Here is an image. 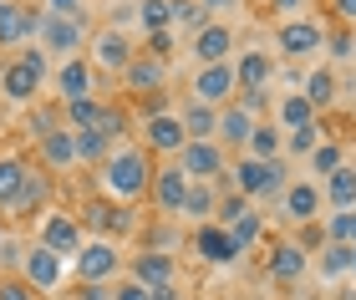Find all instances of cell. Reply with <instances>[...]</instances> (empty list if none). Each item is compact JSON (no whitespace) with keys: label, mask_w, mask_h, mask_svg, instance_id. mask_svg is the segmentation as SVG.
I'll list each match as a JSON object with an SVG mask.
<instances>
[{"label":"cell","mask_w":356,"mask_h":300,"mask_svg":"<svg viewBox=\"0 0 356 300\" xmlns=\"http://www.w3.org/2000/svg\"><path fill=\"white\" fill-rule=\"evenodd\" d=\"M97 183H102L107 199L138 203L143 194H148V183H153V168H148V153H143V143H112L107 163L97 168Z\"/></svg>","instance_id":"obj_1"},{"label":"cell","mask_w":356,"mask_h":300,"mask_svg":"<svg viewBox=\"0 0 356 300\" xmlns=\"http://www.w3.org/2000/svg\"><path fill=\"white\" fill-rule=\"evenodd\" d=\"M46 82H51V56H46L41 46L15 51L6 61V72H0V92H6V102H15V107H31Z\"/></svg>","instance_id":"obj_2"},{"label":"cell","mask_w":356,"mask_h":300,"mask_svg":"<svg viewBox=\"0 0 356 300\" xmlns=\"http://www.w3.org/2000/svg\"><path fill=\"white\" fill-rule=\"evenodd\" d=\"M229 183H234V194H245V199H280L290 188V173H285L280 158H275V163L239 158V163H229Z\"/></svg>","instance_id":"obj_3"},{"label":"cell","mask_w":356,"mask_h":300,"mask_svg":"<svg viewBox=\"0 0 356 300\" xmlns=\"http://www.w3.org/2000/svg\"><path fill=\"white\" fill-rule=\"evenodd\" d=\"M87 15H46L41 10V26H36V46L46 56H82V46H87Z\"/></svg>","instance_id":"obj_4"},{"label":"cell","mask_w":356,"mask_h":300,"mask_svg":"<svg viewBox=\"0 0 356 300\" xmlns=\"http://www.w3.org/2000/svg\"><path fill=\"white\" fill-rule=\"evenodd\" d=\"M36 244H46L51 255H61V260H76V249L87 244V234H82V224H76V214H67V209H41L36 214Z\"/></svg>","instance_id":"obj_5"},{"label":"cell","mask_w":356,"mask_h":300,"mask_svg":"<svg viewBox=\"0 0 356 300\" xmlns=\"http://www.w3.org/2000/svg\"><path fill=\"white\" fill-rule=\"evenodd\" d=\"M72 270L82 285H112V280L122 275V255H118V240H87L76 249Z\"/></svg>","instance_id":"obj_6"},{"label":"cell","mask_w":356,"mask_h":300,"mask_svg":"<svg viewBox=\"0 0 356 300\" xmlns=\"http://www.w3.org/2000/svg\"><path fill=\"white\" fill-rule=\"evenodd\" d=\"M275 46H280L285 61H311L321 46H326V21H316V15L280 21V26H275Z\"/></svg>","instance_id":"obj_7"},{"label":"cell","mask_w":356,"mask_h":300,"mask_svg":"<svg viewBox=\"0 0 356 300\" xmlns=\"http://www.w3.org/2000/svg\"><path fill=\"white\" fill-rule=\"evenodd\" d=\"M15 275H21L36 295H56V290H61V280H67V260L51 255L46 244H26L21 270H15Z\"/></svg>","instance_id":"obj_8"},{"label":"cell","mask_w":356,"mask_h":300,"mask_svg":"<svg viewBox=\"0 0 356 300\" xmlns=\"http://www.w3.org/2000/svg\"><path fill=\"white\" fill-rule=\"evenodd\" d=\"M36 26H41V6L6 0V6H0V51H26V46H36Z\"/></svg>","instance_id":"obj_9"},{"label":"cell","mask_w":356,"mask_h":300,"mask_svg":"<svg viewBox=\"0 0 356 300\" xmlns=\"http://www.w3.org/2000/svg\"><path fill=\"white\" fill-rule=\"evenodd\" d=\"M51 97L56 107H67V102H82V97H97V72H92V61L87 56H67L61 67L51 72Z\"/></svg>","instance_id":"obj_10"},{"label":"cell","mask_w":356,"mask_h":300,"mask_svg":"<svg viewBox=\"0 0 356 300\" xmlns=\"http://www.w3.org/2000/svg\"><path fill=\"white\" fill-rule=\"evenodd\" d=\"M178 168H184L188 183H219L224 168H229V153H224L214 138H204V143H184V153H178Z\"/></svg>","instance_id":"obj_11"},{"label":"cell","mask_w":356,"mask_h":300,"mask_svg":"<svg viewBox=\"0 0 356 300\" xmlns=\"http://www.w3.org/2000/svg\"><path fill=\"white\" fill-rule=\"evenodd\" d=\"M133 56H138V46L127 41V31H112V26L97 31V36H92V51H87L92 72H107V76H122Z\"/></svg>","instance_id":"obj_12"},{"label":"cell","mask_w":356,"mask_h":300,"mask_svg":"<svg viewBox=\"0 0 356 300\" xmlns=\"http://www.w3.org/2000/svg\"><path fill=\"white\" fill-rule=\"evenodd\" d=\"M188 87H193V102H204V107H229V102H234V92H239V82H234V61L199 67Z\"/></svg>","instance_id":"obj_13"},{"label":"cell","mask_w":356,"mask_h":300,"mask_svg":"<svg viewBox=\"0 0 356 300\" xmlns=\"http://www.w3.org/2000/svg\"><path fill=\"white\" fill-rule=\"evenodd\" d=\"M46 203H51V173L26 163V178H21V188H15V199L6 203V209H0V219H26V214H41Z\"/></svg>","instance_id":"obj_14"},{"label":"cell","mask_w":356,"mask_h":300,"mask_svg":"<svg viewBox=\"0 0 356 300\" xmlns=\"http://www.w3.org/2000/svg\"><path fill=\"white\" fill-rule=\"evenodd\" d=\"M127 280H138L143 290H158V285H178V260L163 255V249H138L127 260Z\"/></svg>","instance_id":"obj_15"},{"label":"cell","mask_w":356,"mask_h":300,"mask_svg":"<svg viewBox=\"0 0 356 300\" xmlns=\"http://www.w3.org/2000/svg\"><path fill=\"white\" fill-rule=\"evenodd\" d=\"M138 133H143V153H184V143H188L178 112H153V117H143Z\"/></svg>","instance_id":"obj_16"},{"label":"cell","mask_w":356,"mask_h":300,"mask_svg":"<svg viewBox=\"0 0 356 300\" xmlns=\"http://www.w3.org/2000/svg\"><path fill=\"white\" fill-rule=\"evenodd\" d=\"M188 56L199 67H214V61H234V26L229 21H209L199 36L188 41Z\"/></svg>","instance_id":"obj_17"},{"label":"cell","mask_w":356,"mask_h":300,"mask_svg":"<svg viewBox=\"0 0 356 300\" xmlns=\"http://www.w3.org/2000/svg\"><path fill=\"white\" fill-rule=\"evenodd\" d=\"M305 270H311V255L300 249V240L270 244V255H265V280H275V285H296Z\"/></svg>","instance_id":"obj_18"},{"label":"cell","mask_w":356,"mask_h":300,"mask_svg":"<svg viewBox=\"0 0 356 300\" xmlns=\"http://www.w3.org/2000/svg\"><path fill=\"white\" fill-rule=\"evenodd\" d=\"M280 209H285L290 224H316L321 209H326V194H321L311 178H296V183H290L285 194H280Z\"/></svg>","instance_id":"obj_19"},{"label":"cell","mask_w":356,"mask_h":300,"mask_svg":"<svg viewBox=\"0 0 356 300\" xmlns=\"http://www.w3.org/2000/svg\"><path fill=\"white\" fill-rule=\"evenodd\" d=\"M193 255L199 260H209V265H239L245 255L234 249V240H229V229H219V224H193Z\"/></svg>","instance_id":"obj_20"},{"label":"cell","mask_w":356,"mask_h":300,"mask_svg":"<svg viewBox=\"0 0 356 300\" xmlns=\"http://www.w3.org/2000/svg\"><path fill=\"white\" fill-rule=\"evenodd\" d=\"M122 87L138 92V97H153V92H163V87H168V61L138 51L133 61H127V72H122Z\"/></svg>","instance_id":"obj_21"},{"label":"cell","mask_w":356,"mask_h":300,"mask_svg":"<svg viewBox=\"0 0 356 300\" xmlns=\"http://www.w3.org/2000/svg\"><path fill=\"white\" fill-rule=\"evenodd\" d=\"M148 194H153V203H158V209H163L168 219H178V209H184V194H188L184 168H178V163H168V168H153Z\"/></svg>","instance_id":"obj_22"},{"label":"cell","mask_w":356,"mask_h":300,"mask_svg":"<svg viewBox=\"0 0 356 300\" xmlns=\"http://www.w3.org/2000/svg\"><path fill=\"white\" fill-rule=\"evenodd\" d=\"M270 76H275V56L260 51V46H250V51L234 56V82H239V92H265Z\"/></svg>","instance_id":"obj_23"},{"label":"cell","mask_w":356,"mask_h":300,"mask_svg":"<svg viewBox=\"0 0 356 300\" xmlns=\"http://www.w3.org/2000/svg\"><path fill=\"white\" fill-rule=\"evenodd\" d=\"M36 153H41V168H46V173H72V168H82V163H76V138H72V128H56L51 138H41Z\"/></svg>","instance_id":"obj_24"},{"label":"cell","mask_w":356,"mask_h":300,"mask_svg":"<svg viewBox=\"0 0 356 300\" xmlns=\"http://www.w3.org/2000/svg\"><path fill=\"white\" fill-rule=\"evenodd\" d=\"M250 133H254V117L250 112H239V107H219V128H214V143L229 153V148H245L250 143Z\"/></svg>","instance_id":"obj_25"},{"label":"cell","mask_w":356,"mask_h":300,"mask_svg":"<svg viewBox=\"0 0 356 300\" xmlns=\"http://www.w3.org/2000/svg\"><path fill=\"white\" fill-rule=\"evenodd\" d=\"M214 209H219V183H188L178 219H188V224H214Z\"/></svg>","instance_id":"obj_26"},{"label":"cell","mask_w":356,"mask_h":300,"mask_svg":"<svg viewBox=\"0 0 356 300\" xmlns=\"http://www.w3.org/2000/svg\"><path fill=\"white\" fill-rule=\"evenodd\" d=\"M300 97L311 102V112L321 117L336 102V72L331 67H311V72H305V82H300Z\"/></svg>","instance_id":"obj_27"},{"label":"cell","mask_w":356,"mask_h":300,"mask_svg":"<svg viewBox=\"0 0 356 300\" xmlns=\"http://www.w3.org/2000/svg\"><path fill=\"white\" fill-rule=\"evenodd\" d=\"M280 153H285V128H275V122H254V133H250V143H245V158L275 163Z\"/></svg>","instance_id":"obj_28"},{"label":"cell","mask_w":356,"mask_h":300,"mask_svg":"<svg viewBox=\"0 0 356 300\" xmlns=\"http://www.w3.org/2000/svg\"><path fill=\"white\" fill-rule=\"evenodd\" d=\"M178 122H184L188 143H204V138H214V128H219V107H204V102L188 97V107L178 112Z\"/></svg>","instance_id":"obj_29"},{"label":"cell","mask_w":356,"mask_h":300,"mask_svg":"<svg viewBox=\"0 0 356 300\" xmlns=\"http://www.w3.org/2000/svg\"><path fill=\"white\" fill-rule=\"evenodd\" d=\"M21 112H26V138H31V143H41V138H51L56 128H67V122H61V107L56 102H31V107H21Z\"/></svg>","instance_id":"obj_30"},{"label":"cell","mask_w":356,"mask_h":300,"mask_svg":"<svg viewBox=\"0 0 356 300\" xmlns=\"http://www.w3.org/2000/svg\"><path fill=\"white\" fill-rule=\"evenodd\" d=\"M321 194H326V203L331 209H356V168L351 163H341L326 178V188H321Z\"/></svg>","instance_id":"obj_31"},{"label":"cell","mask_w":356,"mask_h":300,"mask_svg":"<svg viewBox=\"0 0 356 300\" xmlns=\"http://www.w3.org/2000/svg\"><path fill=\"white\" fill-rule=\"evenodd\" d=\"M72 138H76V163H82V168H102V163H107L112 143H107L97 128H82V133H72Z\"/></svg>","instance_id":"obj_32"},{"label":"cell","mask_w":356,"mask_h":300,"mask_svg":"<svg viewBox=\"0 0 356 300\" xmlns=\"http://www.w3.org/2000/svg\"><path fill=\"white\" fill-rule=\"evenodd\" d=\"M305 122H316V112H311V102L300 97V92H290V97H280L275 102V128H305Z\"/></svg>","instance_id":"obj_33"},{"label":"cell","mask_w":356,"mask_h":300,"mask_svg":"<svg viewBox=\"0 0 356 300\" xmlns=\"http://www.w3.org/2000/svg\"><path fill=\"white\" fill-rule=\"evenodd\" d=\"M321 143H326V128H321V117L305 122V128H290V133H285V153H290V158H311Z\"/></svg>","instance_id":"obj_34"},{"label":"cell","mask_w":356,"mask_h":300,"mask_svg":"<svg viewBox=\"0 0 356 300\" xmlns=\"http://www.w3.org/2000/svg\"><path fill=\"white\" fill-rule=\"evenodd\" d=\"M209 21H214V15H209L199 0H168V26H184V31H193V36H199Z\"/></svg>","instance_id":"obj_35"},{"label":"cell","mask_w":356,"mask_h":300,"mask_svg":"<svg viewBox=\"0 0 356 300\" xmlns=\"http://www.w3.org/2000/svg\"><path fill=\"white\" fill-rule=\"evenodd\" d=\"M133 21L143 36H153V31H173L168 26V0H133Z\"/></svg>","instance_id":"obj_36"},{"label":"cell","mask_w":356,"mask_h":300,"mask_svg":"<svg viewBox=\"0 0 356 300\" xmlns=\"http://www.w3.org/2000/svg\"><path fill=\"white\" fill-rule=\"evenodd\" d=\"M321 234H326V244H356V209H331L326 224H321Z\"/></svg>","instance_id":"obj_37"},{"label":"cell","mask_w":356,"mask_h":300,"mask_svg":"<svg viewBox=\"0 0 356 300\" xmlns=\"http://www.w3.org/2000/svg\"><path fill=\"white\" fill-rule=\"evenodd\" d=\"M97 117H102V97H82V102H67V107H61V122H67L72 133L97 128Z\"/></svg>","instance_id":"obj_38"},{"label":"cell","mask_w":356,"mask_h":300,"mask_svg":"<svg viewBox=\"0 0 356 300\" xmlns=\"http://www.w3.org/2000/svg\"><path fill=\"white\" fill-rule=\"evenodd\" d=\"M346 275H351V249L346 244H326L321 249V280L336 285V280H346Z\"/></svg>","instance_id":"obj_39"},{"label":"cell","mask_w":356,"mask_h":300,"mask_svg":"<svg viewBox=\"0 0 356 300\" xmlns=\"http://www.w3.org/2000/svg\"><path fill=\"white\" fill-rule=\"evenodd\" d=\"M107 219H112V203L107 199H92V203H82L76 224H82V234H92V240H107Z\"/></svg>","instance_id":"obj_40"},{"label":"cell","mask_w":356,"mask_h":300,"mask_svg":"<svg viewBox=\"0 0 356 300\" xmlns=\"http://www.w3.org/2000/svg\"><path fill=\"white\" fill-rule=\"evenodd\" d=\"M26 178V158H15V153H0V209L15 199V188H21Z\"/></svg>","instance_id":"obj_41"},{"label":"cell","mask_w":356,"mask_h":300,"mask_svg":"<svg viewBox=\"0 0 356 300\" xmlns=\"http://www.w3.org/2000/svg\"><path fill=\"white\" fill-rule=\"evenodd\" d=\"M260 234H265V219L254 214V209H250L245 219H234V224H229V240H234V249H239V255L260 244Z\"/></svg>","instance_id":"obj_42"},{"label":"cell","mask_w":356,"mask_h":300,"mask_svg":"<svg viewBox=\"0 0 356 300\" xmlns=\"http://www.w3.org/2000/svg\"><path fill=\"white\" fill-rule=\"evenodd\" d=\"M97 133H102L107 143H122V133H127V107H118V102H102V117H97Z\"/></svg>","instance_id":"obj_43"},{"label":"cell","mask_w":356,"mask_h":300,"mask_svg":"<svg viewBox=\"0 0 356 300\" xmlns=\"http://www.w3.org/2000/svg\"><path fill=\"white\" fill-rule=\"evenodd\" d=\"M321 51H331V61H356V31L351 26L326 31V46H321Z\"/></svg>","instance_id":"obj_44"},{"label":"cell","mask_w":356,"mask_h":300,"mask_svg":"<svg viewBox=\"0 0 356 300\" xmlns=\"http://www.w3.org/2000/svg\"><path fill=\"white\" fill-rule=\"evenodd\" d=\"M250 214V199L245 194H219V209H214V224L219 229H229L234 219H245Z\"/></svg>","instance_id":"obj_45"},{"label":"cell","mask_w":356,"mask_h":300,"mask_svg":"<svg viewBox=\"0 0 356 300\" xmlns=\"http://www.w3.org/2000/svg\"><path fill=\"white\" fill-rule=\"evenodd\" d=\"M346 163V153H341V143H321L316 153H311V173H321V178H331L336 168Z\"/></svg>","instance_id":"obj_46"},{"label":"cell","mask_w":356,"mask_h":300,"mask_svg":"<svg viewBox=\"0 0 356 300\" xmlns=\"http://www.w3.org/2000/svg\"><path fill=\"white\" fill-rule=\"evenodd\" d=\"M138 229V214L133 203H112V219H107V240H118V234H133Z\"/></svg>","instance_id":"obj_47"},{"label":"cell","mask_w":356,"mask_h":300,"mask_svg":"<svg viewBox=\"0 0 356 300\" xmlns=\"http://www.w3.org/2000/svg\"><path fill=\"white\" fill-rule=\"evenodd\" d=\"M143 56H158V61H168L173 56V31H153V36H143V46H138Z\"/></svg>","instance_id":"obj_48"},{"label":"cell","mask_w":356,"mask_h":300,"mask_svg":"<svg viewBox=\"0 0 356 300\" xmlns=\"http://www.w3.org/2000/svg\"><path fill=\"white\" fill-rule=\"evenodd\" d=\"M234 107H239V112H250L254 122H260V112L270 107V87H265V92H234Z\"/></svg>","instance_id":"obj_49"},{"label":"cell","mask_w":356,"mask_h":300,"mask_svg":"<svg viewBox=\"0 0 356 300\" xmlns=\"http://www.w3.org/2000/svg\"><path fill=\"white\" fill-rule=\"evenodd\" d=\"M270 15L275 21H300V15H311V0H270Z\"/></svg>","instance_id":"obj_50"},{"label":"cell","mask_w":356,"mask_h":300,"mask_svg":"<svg viewBox=\"0 0 356 300\" xmlns=\"http://www.w3.org/2000/svg\"><path fill=\"white\" fill-rule=\"evenodd\" d=\"M0 300H36V290L21 275H0Z\"/></svg>","instance_id":"obj_51"},{"label":"cell","mask_w":356,"mask_h":300,"mask_svg":"<svg viewBox=\"0 0 356 300\" xmlns=\"http://www.w3.org/2000/svg\"><path fill=\"white\" fill-rule=\"evenodd\" d=\"M112 300H148V290H143L138 280H118V285H112Z\"/></svg>","instance_id":"obj_52"},{"label":"cell","mask_w":356,"mask_h":300,"mask_svg":"<svg viewBox=\"0 0 356 300\" xmlns=\"http://www.w3.org/2000/svg\"><path fill=\"white\" fill-rule=\"evenodd\" d=\"M21 255H26L21 240H0V265H15V270H21Z\"/></svg>","instance_id":"obj_53"},{"label":"cell","mask_w":356,"mask_h":300,"mask_svg":"<svg viewBox=\"0 0 356 300\" xmlns=\"http://www.w3.org/2000/svg\"><path fill=\"white\" fill-rule=\"evenodd\" d=\"M46 15H82V0H41Z\"/></svg>","instance_id":"obj_54"},{"label":"cell","mask_w":356,"mask_h":300,"mask_svg":"<svg viewBox=\"0 0 356 300\" xmlns=\"http://www.w3.org/2000/svg\"><path fill=\"white\" fill-rule=\"evenodd\" d=\"M331 15L341 26H356V0H331Z\"/></svg>","instance_id":"obj_55"},{"label":"cell","mask_w":356,"mask_h":300,"mask_svg":"<svg viewBox=\"0 0 356 300\" xmlns=\"http://www.w3.org/2000/svg\"><path fill=\"white\" fill-rule=\"evenodd\" d=\"M76 300H112V285H76Z\"/></svg>","instance_id":"obj_56"},{"label":"cell","mask_w":356,"mask_h":300,"mask_svg":"<svg viewBox=\"0 0 356 300\" xmlns=\"http://www.w3.org/2000/svg\"><path fill=\"white\" fill-rule=\"evenodd\" d=\"M199 6H204L209 15H219V10H234V6H239V0H199Z\"/></svg>","instance_id":"obj_57"},{"label":"cell","mask_w":356,"mask_h":300,"mask_svg":"<svg viewBox=\"0 0 356 300\" xmlns=\"http://www.w3.org/2000/svg\"><path fill=\"white\" fill-rule=\"evenodd\" d=\"M148 300H184V295H178V285H158V290H148Z\"/></svg>","instance_id":"obj_58"},{"label":"cell","mask_w":356,"mask_h":300,"mask_svg":"<svg viewBox=\"0 0 356 300\" xmlns=\"http://www.w3.org/2000/svg\"><path fill=\"white\" fill-rule=\"evenodd\" d=\"M351 275H356V244H351Z\"/></svg>","instance_id":"obj_59"},{"label":"cell","mask_w":356,"mask_h":300,"mask_svg":"<svg viewBox=\"0 0 356 300\" xmlns=\"http://www.w3.org/2000/svg\"><path fill=\"white\" fill-rule=\"evenodd\" d=\"M0 240H6V219H0Z\"/></svg>","instance_id":"obj_60"},{"label":"cell","mask_w":356,"mask_h":300,"mask_svg":"<svg viewBox=\"0 0 356 300\" xmlns=\"http://www.w3.org/2000/svg\"><path fill=\"white\" fill-rule=\"evenodd\" d=\"M122 6H133V0H122Z\"/></svg>","instance_id":"obj_61"},{"label":"cell","mask_w":356,"mask_h":300,"mask_svg":"<svg viewBox=\"0 0 356 300\" xmlns=\"http://www.w3.org/2000/svg\"><path fill=\"white\" fill-rule=\"evenodd\" d=\"M0 6H6V0H0Z\"/></svg>","instance_id":"obj_62"}]
</instances>
